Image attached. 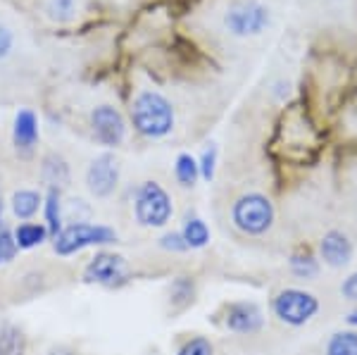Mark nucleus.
Listing matches in <instances>:
<instances>
[{
	"label": "nucleus",
	"instance_id": "423d86ee",
	"mask_svg": "<svg viewBox=\"0 0 357 355\" xmlns=\"http://www.w3.org/2000/svg\"><path fill=\"white\" fill-rule=\"evenodd\" d=\"M272 312L289 327H303L319 312V299L305 289H284L274 296Z\"/></svg>",
	"mask_w": 357,
	"mask_h": 355
},
{
	"label": "nucleus",
	"instance_id": "9d476101",
	"mask_svg": "<svg viewBox=\"0 0 357 355\" xmlns=\"http://www.w3.org/2000/svg\"><path fill=\"white\" fill-rule=\"evenodd\" d=\"M224 327L234 334H257L264 327V315L252 301H236L224 308Z\"/></svg>",
	"mask_w": 357,
	"mask_h": 355
},
{
	"label": "nucleus",
	"instance_id": "f03ea898",
	"mask_svg": "<svg viewBox=\"0 0 357 355\" xmlns=\"http://www.w3.org/2000/svg\"><path fill=\"white\" fill-rule=\"evenodd\" d=\"M276 210L274 203L260 191L243 193L241 198H236L231 208V222L238 232L248 234V236H262L274 227Z\"/></svg>",
	"mask_w": 357,
	"mask_h": 355
},
{
	"label": "nucleus",
	"instance_id": "1a4fd4ad",
	"mask_svg": "<svg viewBox=\"0 0 357 355\" xmlns=\"http://www.w3.org/2000/svg\"><path fill=\"white\" fill-rule=\"evenodd\" d=\"M129 277V267L122 255L114 253H96L91 257V262L84 270V279L89 284H100V286H119Z\"/></svg>",
	"mask_w": 357,
	"mask_h": 355
},
{
	"label": "nucleus",
	"instance_id": "2eb2a0df",
	"mask_svg": "<svg viewBox=\"0 0 357 355\" xmlns=\"http://www.w3.org/2000/svg\"><path fill=\"white\" fill-rule=\"evenodd\" d=\"M10 208H13V215L17 220L29 222L31 217H36L38 210L43 208V196L38 191H33V188H20V191L13 193Z\"/></svg>",
	"mask_w": 357,
	"mask_h": 355
},
{
	"label": "nucleus",
	"instance_id": "ddd939ff",
	"mask_svg": "<svg viewBox=\"0 0 357 355\" xmlns=\"http://www.w3.org/2000/svg\"><path fill=\"white\" fill-rule=\"evenodd\" d=\"M43 215H45V229L48 236H57L65 229V203H62V191L60 188L48 186L43 196Z\"/></svg>",
	"mask_w": 357,
	"mask_h": 355
},
{
	"label": "nucleus",
	"instance_id": "6ab92c4d",
	"mask_svg": "<svg viewBox=\"0 0 357 355\" xmlns=\"http://www.w3.org/2000/svg\"><path fill=\"white\" fill-rule=\"evenodd\" d=\"M289 267L298 279H305V282H312L321 270L319 260H317L312 253H307V250H298V253H293L291 260H289Z\"/></svg>",
	"mask_w": 357,
	"mask_h": 355
},
{
	"label": "nucleus",
	"instance_id": "a878e982",
	"mask_svg": "<svg viewBox=\"0 0 357 355\" xmlns=\"http://www.w3.org/2000/svg\"><path fill=\"white\" fill-rule=\"evenodd\" d=\"M160 248L169 250V253H183V250H188V246L183 241L181 232H169L160 239Z\"/></svg>",
	"mask_w": 357,
	"mask_h": 355
},
{
	"label": "nucleus",
	"instance_id": "a211bd4d",
	"mask_svg": "<svg viewBox=\"0 0 357 355\" xmlns=\"http://www.w3.org/2000/svg\"><path fill=\"white\" fill-rule=\"evenodd\" d=\"M45 239H48V229H45V225H38V222H22L15 229V241L20 246V250L36 248Z\"/></svg>",
	"mask_w": 357,
	"mask_h": 355
},
{
	"label": "nucleus",
	"instance_id": "7c9ffc66",
	"mask_svg": "<svg viewBox=\"0 0 357 355\" xmlns=\"http://www.w3.org/2000/svg\"><path fill=\"white\" fill-rule=\"evenodd\" d=\"M3 213H5V203H3V196H0V229H3Z\"/></svg>",
	"mask_w": 357,
	"mask_h": 355
},
{
	"label": "nucleus",
	"instance_id": "6e6552de",
	"mask_svg": "<svg viewBox=\"0 0 357 355\" xmlns=\"http://www.w3.org/2000/svg\"><path fill=\"white\" fill-rule=\"evenodd\" d=\"M91 131L93 139L105 148L122 146L126 139V122L122 112L112 105H98L91 112Z\"/></svg>",
	"mask_w": 357,
	"mask_h": 355
},
{
	"label": "nucleus",
	"instance_id": "393cba45",
	"mask_svg": "<svg viewBox=\"0 0 357 355\" xmlns=\"http://www.w3.org/2000/svg\"><path fill=\"white\" fill-rule=\"evenodd\" d=\"M17 250H20V246L15 241V232L3 227L0 229V262H10L17 255Z\"/></svg>",
	"mask_w": 357,
	"mask_h": 355
},
{
	"label": "nucleus",
	"instance_id": "cd10ccee",
	"mask_svg": "<svg viewBox=\"0 0 357 355\" xmlns=\"http://www.w3.org/2000/svg\"><path fill=\"white\" fill-rule=\"evenodd\" d=\"M341 296H343L345 301L357 303V272L350 274L348 279H343V284H341Z\"/></svg>",
	"mask_w": 357,
	"mask_h": 355
},
{
	"label": "nucleus",
	"instance_id": "c756f323",
	"mask_svg": "<svg viewBox=\"0 0 357 355\" xmlns=\"http://www.w3.org/2000/svg\"><path fill=\"white\" fill-rule=\"evenodd\" d=\"M345 322L350 324V327H357V310H353L348 315V317H345Z\"/></svg>",
	"mask_w": 357,
	"mask_h": 355
},
{
	"label": "nucleus",
	"instance_id": "bb28decb",
	"mask_svg": "<svg viewBox=\"0 0 357 355\" xmlns=\"http://www.w3.org/2000/svg\"><path fill=\"white\" fill-rule=\"evenodd\" d=\"M13 45H15V33L10 31L8 27L0 24V60L10 55V50H13Z\"/></svg>",
	"mask_w": 357,
	"mask_h": 355
},
{
	"label": "nucleus",
	"instance_id": "f8f14e48",
	"mask_svg": "<svg viewBox=\"0 0 357 355\" xmlns=\"http://www.w3.org/2000/svg\"><path fill=\"white\" fill-rule=\"evenodd\" d=\"M38 139H41V134H38L36 112L24 107V110H20L15 114V124H13V143H15L17 153L24 158L31 156L38 146Z\"/></svg>",
	"mask_w": 357,
	"mask_h": 355
},
{
	"label": "nucleus",
	"instance_id": "4be33fe9",
	"mask_svg": "<svg viewBox=\"0 0 357 355\" xmlns=\"http://www.w3.org/2000/svg\"><path fill=\"white\" fill-rule=\"evenodd\" d=\"M48 15L57 22H69L77 15V0H50Z\"/></svg>",
	"mask_w": 357,
	"mask_h": 355
},
{
	"label": "nucleus",
	"instance_id": "c85d7f7f",
	"mask_svg": "<svg viewBox=\"0 0 357 355\" xmlns=\"http://www.w3.org/2000/svg\"><path fill=\"white\" fill-rule=\"evenodd\" d=\"M48 355H79V353L72 351V348H67V346H55V348H50Z\"/></svg>",
	"mask_w": 357,
	"mask_h": 355
},
{
	"label": "nucleus",
	"instance_id": "5701e85b",
	"mask_svg": "<svg viewBox=\"0 0 357 355\" xmlns=\"http://www.w3.org/2000/svg\"><path fill=\"white\" fill-rule=\"evenodd\" d=\"M176 355H215V348H212L210 339H205V336H193V339H188L178 348Z\"/></svg>",
	"mask_w": 357,
	"mask_h": 355
},
{
	"label": "nucleus",
	"instance_id": "412c9836",
	"mask_svg": "<svg viewBox=\"0 0 357 355\" xmlns=\"http://www.w3.org/2000/svg\"><path fill=\"white\" fill-rule=\"evenodd\" d=\"M324 355H357V331H336L326 343Z\"/></svg>",
	"mask_w": 357,
	"mask_h": 355
},
{
	"label": "nucleus",
	"instance_id": "20e7f679",
	"mask_svg": "<svg viewBox=\"0 0 357 355\" xmlns=\"http://www.w3.org/2000/svg\"><path fill=\"white\" fill-rule=\"evenodd\" d=\"M117 241V232L105 225L93 222H72L55 236V253L57 255H74L89 246H105Z\"/></svg>",
	"mask_w": 357,
	"mask_h": 355
},
{
	"label": "nucleus",
	"instance_id": "0eeeda50",
	"mask_svg": "<svg viewBox=\"0 0 357 355\" xmlns=\"http://www.w3.org/2000/svg\"><path fill=\"white\" fill-rule=\"evenodd\" d=\"M86 186L93 198H110L119 186V160L112 153H102L91 160L86 169Z\"/></svg>",
	"mask_w": 357,
	"mask_h": 355
},
{
	"label": "nucleus",
	"instance_id": "f3484780",
	"mask_svg": "<svg viewBox=\"0 0 357 355\" xmlns=\"http://www.w3.org/2000/svg\"><path fill=\"white\" fill-rule=\"evenodd\" d=\"M181 236H183V241H186L188 250L205 248V246L210 243V229H207L205 220H200L198 215H188L186 220H183Z\"/></svg>",
	"mask_w": 357,
	"mask_h": 355
},
{
	"label": "nucleus",
	"instance_id": "b1692460",
	"mask_svg": "<svg viewBox=\"0 0 357 355\" xmlns=\"http://www.w3.org/2000/svg\"><path fill=\"white\" fill-rule=\"evenodd\" d=\"M198 167H200V176H203L205 181H212V176H215V169H217V146H207L203 151V156L198 160Z\"/></svg>",
	"mask_w": 357,
	"mask_h": 355
},
{
	"label": "nucleus",
	"instance_id": "7ed1b4c3",
	"mask_svg": "<svg viewBox=\"0 0 357 355\" xmlns=\"http://www.w3.org/2000/svg\"><path fill=\"white\" fill-rule=\"evenodd\" d=\"M134 215L141 227L160 229L174 215V205L167 188L158 181H143L134 198Z\"/></svg>",
	"mask_w": 357,
	"mask_h": 355
},
{
	"label": "nucleus",
	"instance_id": "9b49d317",
	"mask_svg": "<svg viewBox=\"0 0 357 355\" xmlns=\"http://www.w3.org/2000/svg\"><path fill=\"white\" fill-rule=\"evenodd\" d=\"M355 255V246L348 239V234H343L341 229H331L321 236L319 241V257L324 260V265L341 270V267L350 265Z\"/></svg>",
	"mask_w": 357,
	"mask_h": 355
},
{
	"label": "nucleus",
	"instance_id": "dca6fc26",
	"mask_svg": "<svg viewBox=\"0 0 357 355\" xmlns=\"http://www.w3.org/2000/svg\"><path fill=\"white\" fill-rule=\"evenodd\" d=\"M26 336L15 322H0V355H24Z\"/></svg>",
	"mask_w": 357,
	"mask_h": 355
},
{
	"label": "nucleus",
	"instance_id": "4468645a",
	"mask_svg": "<svg viewBox=\"0 0 357 355\" xmlns=\"http://www.w3.org/2000/svg\"><path fill=\"white\" fill-rule=\"evenodd\" d=\"M41 174H43V181L48 186L53 188H65L69 186V179H72V174H69V165L67 160L62 156H57V153H45L43 160H41Z\"/></svg>",
	"mask_w": 357,
	"mask_h": 355
},
{
	"label": "nucleus",
	"instance_id": "2f4dec72",
	"mask_svg": "<svg viewBox=\"0 0 357 355\" xmlns=\"http://www.w3.org/2000/svg\"><path fill=\"white\" fill-rule=\"evenodd\" d=\"M0 196H3V193H0Z\"/></svg>",
	"mask_w": 357,
	"mask_h": 355
},
{
	"label": "nucleus",
	"instance_id": "f257e3e1",
	"mask_svg": "<svg viewBox=\"0 0 357 355\" xmlns=\"http://www.w3.org/2000/svg\"><path fill=\"white\" fill-rule=\"evenodd\" d=\"M131 122L146 139H162L174 129V107L158 91H141L131 103Z\"/></svg>",
	"mask_w": 357,
	"mask_h": 355
},
{
	"label": "nucleus",
	"instance_id": "aec40b11",
	"mask_svg": "<svg viewBox=\"0 0 357 355\" xmlns=\"http://www.w3.org/2000/svg\"><path fill=\"white\" fill-rule=\"evenodd\" d=\"M174 176L176 181L181 184L183 188H193L195 181L200 179V167H198V160H195L191 153H181L176 156V163H174Z\"/></svg>",
	"mask_w": 357,
	"mask_h": 355
},
{
	"label": "nucleus",
	"instance_id": "39448f33",
	"mask_svg": "<svg viewBox=\"0 0 357 355\" xmlns=\"http://www.w3.org/2000/svg\"><path fill=\"white\" fill-rule=\"evenodd\" d=\"M272 22V13L260 0H236L224 13V27L236 38L260 36Z\"/></svg>",
	"mask_w": 357,
	"mask_h": 355
}]
</instances>
